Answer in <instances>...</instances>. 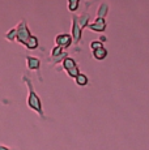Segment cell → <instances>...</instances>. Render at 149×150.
Instances as JSON below:
<instances>
[{
  "label": "cell",
  "mask_w": 149,
  "mask_h": 150,
  "mask_svg": "<svg viewBox=\"0 0 149 150\" xmlns=\"http://www.w3.org/2000/svg\"><path fill=\"white\" fill-rule=\"evenodd\" d=\"M24 80H25V82H26L28 88H29V96H28V106H29L30 108H33L35 112H38L39 115H42V105H41V99H39V97L37 96L35 91H34L31 82L26 79V77H24Z\"/></svg>",
  "instance_id": "1"
},
{
  "label": "cell",
  "mask_w": 149,
  "mask_h": 150,
  "mask_svg": "<svg viewBox=\"0 0 149 150\" xmlns=\"http://www.w3.org/2000/svg\"><path fill=\"white\" fill-rule=\"evenodd\" d=\"M17 29V41L20 43H22V45H26L28 39L30 38V33H29V29L26 26V22L25 21H21L20 22V25L16 28Z\"/></svg>",
  "instance_id": "2"
},
{
  "label": "cell",
  "mask_w": 149,
  "mask_h": 150,
  "mask_svg": "<svg viewBox=\"0 0 149 150\" xmlns=\"http://www.w3.org/2000/svg\"><path fill=\"white\" fill-rule=\"evenodd\" d=\"M55 42H56V46H59V47L62 48H67L70 47V45L72 43V35H70V34H58L55 38Z\"/></svg>",
  "instance_id": "3"
},
{
  "label": "cell",
  "mask_w": 149,
  "mask_h": 150,
  "mask_svg": "<svg viewBox=\"0 0 149 150\" xmlns=\"http://www.w3.org/2000/svg\"><path fill=\"white\" fill-rule=\"evenodd\" d=\"M88 28L93 31H98V33H101V31H105V29H106V21H105V18H98V17H97L96 21H94L93 24L88 25Z\"/></svg>",
  "instance_id": "4"
},
{
  "label": "cell",
  "mask_w": 149,
  "mask_h": 150,
  "mask_svg": "<svg viewBox=\"0 0 149 150\" xmlns=\"http://www.w3.org/2000/svg\"><path fill=\"white\" fill-rule=\"evenodd\" d=\"M80 38H81V28H80L79 22H77V18L73 17L72 18V39L73 42H79Z\"/></svg>",
  "instance_id": "5"
},
{
  "label": "cell",
  "mask_w": 149,
  "mask_h": 150,
  "mask_svg": "<svg viewBox=\"0 0 149 150\" xmlns=\"http://www.w3.org/2000/svg\"><path fill=\"white\" fill-rule=\"evenodd\" d=\"M26 65L29 69H33V71H37L41 65V62L39 59H37L35 56H28L26 57Z\"/></svg>",
  "instance_id": "6"
},
{
  "label": "cell",
  "mask_w": 149,
  "mask_h": 150,
  "mask_svg": "<svg viewBox=\"0 0 149 150\" xmlns=\"http://www.w3.org/2000/svg\"><path fill=\"white\" fill-rule=\"evenodd\" d=\"M76 18H77V22H79L81 29L89 25L88 24V22H89V14L88 13H84V14H81V16H76Z\"/></svg>",
  "instance_id": "7"
},
{
  "label": "cell",
  "mask_w": 149,
  "mask_h": 150,
  "mask_svg": "<svg viewBox=\"0 0 149 150\" xmlns=\"http://www.w3.org/2000/svg\"><path fill=\"white\" fill-rule=\"evenodd\" d=\"M107 12H109V5L106 4V3H102L98 7V11H97V17H98V18H105Z\"/></svg>",
  "instance_id": "8"
},
{
  "label": "cell",
  "mask_w": 149,
  "mask_h": 150,
  "mask_svg": "<svg viewBox=\"0 0 149 150\" xmlns=\"http://www.w3.org/2000/svg\"><path fill=\"white\" fill-rule=\"evenodd\" d=\"M93 56L96 57L97 60H104L106 56H107V50H106L105 47L102 48H98V50L93 51Z\"/></svg>",
  "instance_id": "9"
},
{
  "label": "cell",
  "mask_w": 149,
  "mask_h": 150,
  "mask_svg": "<svg viewBox=\"0 0 149 150\" xmlns=\"http://www.w3.org/2000/svg\"><path fill=\"white\" fill-rule=\"evenodd\" d=\"M73 67H76L74 60L71 59V57H68V56H65V59L63 60V68H64L65 71H70V69H72Z\"/></svg>",
  "instance_id": "10"
},
{
  "label": "cell",
  "mask_w": 149,
  "mask_h": 150,
  "mask_svg": "<svg viewBox=\"0 0 149 150\" xmlns=\"http://www.w3.org/2000/svg\"><path fill=\"white\" fill-rule=\"evenodd\" d=\"M26 46L29 50H34V48H37V46H38V39H37V37H34V35H31L29 39H28V42H26Z\"/></svg>",
  "instance_id": "11"
},
{
  "label": "cell",
  "mask_w": 149,
  "mask_h": 150,
  "mask_svg": "<svg viewBox=\"0 0 149 150\" xmlns=\"http://www.w3.org/2000/svg\"><path fill=\"white\" fill-rule=\"evenodd\" d=\"M74 80H76V83L79 86H85L88 83V77L85 76V74H82V73H80Z\"/></svg>",
  "instance_id": "12"
},
{
  "label": "cell",
  "mask_w": 149,
  "mask_h": 150,
  "mask_svg": "<svg viewBox=\"0 0 149 150\" xmlns=\"http://www.w3.org/2000/svg\"><path fill=\"white\" fill-rule=\"evenodd\" d=\"M79 3H80V0H68V9H70L71 12L77 11V8H79Z\"/></svg>",
  "instance_id": "13"
},
{
  "label": "cell",
  "mask_w": 149,
  "mask_h": 150,
  "mask_svg": "<svg viewBox=\"0 0 149 150\" xmlns=\"http://www.w3.org/2000/svg\"><path fill=\"white\" fill-rule=\"evenodd\" d=\"M16 37H17V29L16 28H13L12 30H9L7 34H5V38H7L8 41H13Z\"/></svg>",
  "instance_id": "14"
},
{
  "label": "cell",
  "mask_w": 149,
  "mask_h": 150,
  "mask_svg": "<svg viewBox=\"0 0 149 150\" xmlns=\"http://www.w3.org/2000/svg\"><path fill=\"white\" fill-rule=\"evenodd\" d=\"M104 47V45H102V42H99V41H93L90 43V48H92V51H96V50H98V48H102Z\"/></svg>",
  "instance_id": "15"
},
{
  "label": "cell",
  "mask_w": 149,
  "mask_h": 150,
  "mask_svg": "<svg viewBox=\"0 0 149 150\" xmlns=\"http://www.w3.org/2000/svg\"><path fill=\"white\" fill-rule=\"evenodd\" d=\"M62 51H63L62 47L55 46V47L53 48V51H51V55H53V56H59V55H62Z\"/></svg>",
  "instance_id": "16"
},
{
  "label": "cell",
  "mask_w": 149,
  "mask_h": 150,
  "mask_svg": "<svg viewBox=\"0 0 149 150\" xmlns=\"http://www.w3.org/2000/svg\"><path fill=\"white\" fill-rule=\"evenodd\" d=\"M99 42H102V43H104V42H106V37H105V35L99 37Z\"/></svg>",
  "instance_id": "17"
},
{
  "label": "cell",
  "mask_w": 149,
  "mask_h": 150,
  "mask_svg": "<svg viewBox=\"0 0 149 150\" xmlns=\"http://www.w3.org/2000/svg\"><path fill=\"white\" fill-rule=\"evenodd\" d=\"M0 150H11V149H8V148H5V146H1V145H0Z\"/></svg>",
  "instance_id": "18"
}]
</instances>
